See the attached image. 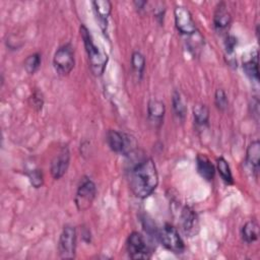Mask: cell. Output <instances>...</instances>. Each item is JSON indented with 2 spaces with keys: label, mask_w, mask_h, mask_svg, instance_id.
<instances>
[{
  "label": "cell",
  "mask_w": 260,
  "mask_h": 260,
  "mask_svg": "<svg viewBox=\"0 0 260 260\" xmlns=\"http://www.w3.org/2000/svg\"><path fill=\"white\" fill-rule=\"evenodd\" d=\"M128 183L132 193L140 199L150 196L158 185L156 166L151 157H143L128 171Z\"/></svg>",
  "instance_id": "1"
},
{
  "label": "cell",
  "mask_w": 260,
  "mask_h": 260,
  "mask_svg": "<svg viewBox=\"0 0 260 260\" xmlns=\"http://www.w3.org/2000/svg\"><path fill=\"white\" fill-rule=\"evenodd\" d=\"M79 31L85 48V52L87 54L88 63L92 74L95 76L103 75L109 60L108 55L93 43L92 36L84 24L80 25Z\"/></svg>",
  "instance_id": "2"
},
{
  "label": "cell",
  "mask_w": 260,
  "mask_h": 260,
  "mask_svg": "<svg viewBox=\"0 0 260 260\" xmlns=\"http://www.w3.org/2000/svg\"><path fill=\"white\" fill-rule=\"evenodd\" d=\"M53 65L56 72L61 76L68 75L75 65L74 48L70 43L60 46L54 53Z\"/></svg>",
  "instance_id": "3"
},
{
  "label": "cell",
  "mask_w": 260,
  "mask_h": 260,
  "mask_svg": "<svg viewBox=\"0 0 260 260\" xmlns=\"http://www.w3.org/2000/svg\"><path fill=\"white\" fill-rule=\"evenodd\" d=\"M96 187L95 184L90 178L83 177L77 187L74 203L78 211H86L89 209L95 199Z\"/></svg>",
  "instance_id": "4"
},
{
  "label": "cell",
  "mask_w": 260,
  "mask_h": 260,
  "mask_svg": "<svg viewBox=\"0 0 260 260\" xmlns=\"http://www.w3.org/2000/svg\"><path fill=\"white\" fill-rule=\"evenodd\" d=\"M161 245L174 254H182L185 251V244L178 230L171 223H166L157 233Z\"/></svg>",
  "instance_id": "5"
},
{
  "label": "cell",
  "mask_w": 260,
  "mask_h": 260,
  "mask_svg": "<svg viewBox=\"0 0 260 260\" xmlns=\"http://www.w3.org/2000/svg\"><path fill=\"white\" fill-rule=\"evenodd\" d=\"M76 230L73 225H64L58 241V253L62 259H73L76 252Z\"/></svg>",
  "instance_id": "6"
},
{
  "label": "cell",
  "mask_w": 260,
  "mask_h": 260,
  "mask_svg": "<svg viewBox=\"0 0 260 260\" xmlns=\"http://www.w3.org/2000/svg\"><path fill=\"white\" fill-rule=\"evenodd\" d=\"M126 251L131 259H149L151 250L146 244L144 237L138 232L129 234L126 241Z\"/></svg>",
  "instance_id": "7"
},
{
  "label": "cell",
  "mask_w": 260,
  "mask_h": 260,
  "mask_svg": "<svg viewBox=\"0 0 260 260\" xmlns=\"http://www.w3.org/2000/svg\"><path fill=\"white\" fill-rule=\"evenodd\" d=\"M174 16L176 28L182 36L187 38L198 31L191 12L185 6H176L174 9Z\"/></svg>",
  "instance_id": "8"
},
{
  "label": "cell",
  "mask_w": 260,
  "mask_h": 260,
  "mask_svg": "<svg viewBox=\"0 0 260 260\" xmlns=\"http://www.w3.org/2000/svg\"><path fill=\"white\" fill-rule=\"evenodd\" d=\"M106 139L110 149L116 153L127 154L129 151H131L132 142L128 134L115 129H110L107 132Z\"/></svg>",
  "instance_id": "9"
},
{
  "label": "cell",
  "mask_w": 260,
  "mask_h": 260,
  "mask_svg": "<svg viewBox=\"0 0 260 260\" xmlns=\"http://www.w3.org/2000/svg\"><path fill=\"white\" fill-rule=\"evenodd\" d=\"M70 165V151L67 145H64L52 158L50 165L51 175L55 180L61 179L67 172Z\"/></svg>",
  "instance_id": "10"
},
{
  "label": "cell",
  "mask_w": 260,
  "mask_h": 260,
  "mask_svg": "<svg viewBox=\"0 0 260 260\" xmlns=\"http://www.w3.org/2000/svg\"><path fill=\"white\" fill-rule=\"evenodd\" d=\"M213 27L218 35H228L232 23V15L224 2H219L213 13Z\"/></svg>",
  "instance_id": "11"
},
{
  "label": "cell",
  "mask_w": 260,
  "mask_h": 260,
  "mask_svg": "<svg viewBox=\"0 0 260 260\" xmlns=\"http://www.w3.org/2000/svg\"><path fill=\"white\" fill-rule=\"evenodd\" d=\"M180 224L184 234L188 237L195 236L199 231L197 213L190 206H184L180 212Z\"/></svg>",
  "instance_id": "12"
},
{
  "label": "cell",
  "mask_w": 260,
  "mask_h": 260,
  "mask_svg": "<svg viewBox=\"0 0 260 260\" xmlns=\"http://www.w3.org/2000/svg\"><path fill=\"white\" fill-rule=\"evenodd\" d=\"M166 113L165 104L161 101L151 99L147 104V119L149 123L155 128L159 129L164 123Z\"/></svg>",
  "instance_id": "13"
},
{
  "label": "cell",
  "mask_w": 260,
  "mask_h": 260,
  "mask_svg": "<svg viewBox=\"0 0 260 260\" xmlns=\"http://www.w3.org/2000/svg\"><path fill=\"white\" fill-rule=\"evenodd\" d=\"M259 159H260V142L259 140H254L247 147L245 162L249 171H251L252 176H254L256 179L258 178V173L260 169Z\"/></svg>",
  "instance_id": "14"
},
{
  "label": "cell",
  "mask_w": 260,
  "mask_h": 260,
  "mask_svg": "<svg viewBox=\"0 0 260 260\" xmlns=\"http://www.w3.org/2000/svg\"><path fill=\"white\" fill-rule=\"evenodd\" d=\"M94 14L103 31L107 29L108 19L112 11V3L108 0H96L91 2Z\"/></svg>",
  "instance_id": "15"
},
{
  "label": "cell",
  "mask_w": 260,
  "mask_h": 260,
  "mask_svg": "<svg viewBox=\"0 0 260 260\" xmlns=\"http://www.w3.org/2000/svg\"><path fill=\"white\" fill-rule=\"evenodd\" d=\"M196 170L201 178L207 182H211L214 179L215 167L210 159L202 153L196 155Z\"/></svg>",
  "instance_id": "16"
},
{
  "label": "cell",
  "mask_w": 260,
  "mask_h": 260,
  "mask_svg": "<svg viewBox=\"0 0 260 260\" xmlns=\"http://www.w3.org/2000/svg\"><path fill=\"white\" fill-rule=\"evenodd\" d=\"M194 123L199 128H204L209 125V109L204 104H196L193 107Z\"/></svg>",
  "instance_id": "17"
},
{
  "label": "cell",
  "mask_w": 260,
  "mask_h": 260,
  "mask_svg": "<svg viewBox=\"0 0 260 260\" xmlns=\"http://www.w3.org/2000/svg\"><path fill=\"white\" fill-rule=\"evenodd\" d=\"M259 230H258V223L254 219H250L245 222V224L242 226L241 230V236L245 243L252 244L258 240Z\"/></svg>",
  "instance_id": "18"
},
{
  "label": "cell",
  "mask_w": 260,
  "mask_h": 260,
  "mask_svg": "<svg viewBox=\"0 0 260 260\" xmlns=\"http://www.w3.org/2000/svg\"><path fill=\"white\" fill-rule=\"evenodd\" d=\"M243 70L245 74L252 80L258 82L259 70H258V52L255 51L249 60L243 63Z\"/></svg>",
  "instance_id": "19"
},
{
  "label": "cell",
  "mask_w": 260,
  "mask_h": 260,
  "mask_svg": "<svg viewBox=\"0 0 260 260\" xmlns=\"http://www.w3.org/2000/svg\"><path fill=\"white\" fill-rule=\"evenodd\" d=\"M216 170H217L221 180L225 184H228V185L234 184V177L232 174L231 167L229 165V161L223 156H219L216 158Z\"/></svg>",
  "instance_id": "20"
},
{
  "label": "cell",
  "mask_w": 260,
  "mask_h": 260,
  "mask_svg": "<svg viewBox=\"0 0 260 260\" xmlns=\"http://www.w3.org/2000/svg\"><path fill=\"white\" fill-rule=\"evenodd\" d=\"M145 65H146V62H145L144 56L139 51L133 52L131 56V68L138 80H141L143 77Z\"/></svg>",
  "instance_id": "21"
},
{
  "label": "cell",
  "mask_w": 260,
  "mask_h": 260,
  "mask_svg": "<svg viewBox=\"0 0 260 260\" xmlns=\"http://www.w3.org/2000/svg\"><path fill=\"white\" fill-rule=\"evenodd\" d=\"M172 108L174 111L175 116L183 121L186 117V113H187V107L183 101V99L181 98V94L178 90H174L173 94H172Z\"/></svg>",
  "instance_id": "22"
},
{
  "label": "cell",
  "mask_w": 260,
  "mask_h": 260,
  "mask_svg": "<svg viewBox=\"0 0 260 260\" xmlns=\"http://www.w3.org/2000/svg\"><path fill=\"white\" fill-rule=\"evenodd\" d=\"M238 40L236 37L226 35L224 39V51H225V58H228V63L230 65L237 64L236 58H235V49L237 47Z\"/></svg>",
  "instance_id": "23"
},
{
  "label": "cell",
  "mask_w": 260,
  "mask_h": 260,
  "mask_svg": "<svg viewBox=\"0 0 260 260\" xmlns=\"http://www.w3.org/2000/svg\"><path fill=\"white\" fill-rule=\"evenodd\" d=\"M41 63H42L41 55L39 53H34L28 55L25 58L23 62V67L28 74H35L39 70Z\"/></svg>",
  "instance_id": "24"
},
{
  "label": "cell",
  "mask_w": 260,
  "mask_h": 260,
  "mask_svg": "<svg viewBox=\"0 0 260 260\" xmlns=\"http://www.w3.org/2000/svg\"><path fill=\"white\" fill-rule=\"evenodd\" d=\"M214 105L217 110L223 112L229 107V100L225 91L222 88H217L214 92Z\"/></svg>",
  "instance_id": "25"
},
{
  "label": "cell",
  "mask_w": 260,
  "mask_h": 260,
  "mask_svg": "<svg viewBox=\"0 0 260 260\" xmlns=\"http://www.w3.org/2000/svg\"><path fill=\"white\" fill-rule=\"evenodd\" d=\"M26 175L28 177L30 185L34 188L38 189V188H41L43 186V184H44V175H43L42 170L34 169V170L29 171Z\"/></svg>",
  "instance_id": "26"
},
{
  "label": "cell",
  "mask_w": 260,
  "mask_h": 260,
  "mask_svg": "<svg viewBox=\"0 0 260 260\" xmlns=\"http://www.w3.org/2000/svg\"><path fill=\"white\" fill-rule=\"evenodd\" d=\"M44 103H45V100H44V95H43L42 91H40L38 89L34 90L29 96V105L36 111L40 112V111H42V109L44 107Z\"/></svg>",
  "instance_id": "27"
},
{
  "label": "cell",
  "mask_w": 260,
  "mask_h": 260,
  "mask_svg": "<svg viewBox=\"0 0 260 260\" xmlns=\"http://www.w3.org/2000/svg\"><path fill=\"white\" fill-rule=\"evenodd\" d=\"M146 3H147L146 1H139V0H138V1H134V2H133V4L135 5V7H136L139 11H140V10H142V9L144 8V6L146 5Z\"/></svg>",
  "instance_id": "28"
}]
</instances>
